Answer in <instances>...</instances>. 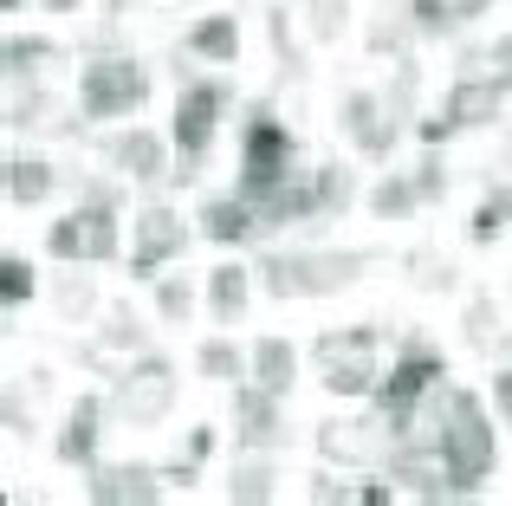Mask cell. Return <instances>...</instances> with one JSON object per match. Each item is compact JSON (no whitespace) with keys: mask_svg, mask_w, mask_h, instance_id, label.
Masks as SVG:
<instances>
[{"mask_svg":"<svg viewBox=\"0 0 512 506\" xmlns=\"http://www.w3.org/2000/svg\"><path fill=\"white\" fill-rule=\"evenodd\" d=\"M376 253L370 247H266L260 260H253V273H260V292L266 299H331V292H350L363 273H370Z\"/></svg>","mask_w":512,"mask_h":506,"instance_id":"cell-1","label":"cell"},{"mask_svg":"<svg viewBox=\"0 0 512 506\" xmlns=\"http://www.w3.org/2000/svg\"><path fill=\"white\" fill-rule=\"evenodd\" d=\"M435 455H441V468H448V481L474 500L480 481L500 468V429H493L487 396L461 390V383L441 390V442H435Z\"/></svg>","mask_w":512,"mask_h":506,"instance_id":"cell-2","label":"cell"},{"mask_svg":"<svg viewBox=\"0 0 512 506\" xmlns=\"http://www.w3.org/2000/svg\"><path fill=\"white\" fill-rule=\"evenodd\" d=\"M305 143H299V130L286 124V117L273 111V104H247V117H240V169H234V189L247 195L253 208L266 202L273 189H286L292 176H305Z\"/></svg>","mask_w":512,"mask_h":506,"instance_id":"cell-3","label":"cell"},{"mask_svg":"<svg viewBox=\"0 0 512 506\" xmlns=\"http://www.w3.org/2000/svg\"><path fill=\"white\" fill-rule=\"evenodd\" d=\"M234 111V78H201L188 72L175 85V111H169V137H175V169L169 189H195L201 169H208V150L221 137V117Z\"/></svg>","mask_w":512,"mask_h":506,"instance_id":"cell-4","label":"cell"},{"mask_svg":"<svg viewBox=\"0 0 512 506\" xmlns=\"http://www.w3.org/2000/svg\"><path fill=\"white\" fill-rule=\"evenodd\" d=\"M156 91V72L137 52H85L78 65V117L104 124V117H137Z\"/></svg>","mask_w":512,"mask_h":506,"instance_id":"cell-5","label":"cell"},{"mask_svg":"<svg viewBox=\"0 0 512 506\" xmlns=\"http://www.w3.org/2000/svg\"><path fill=\"white\" fill-rule=\"evenodd\" d=\"M383 331L376 325H344V331H318L312 338V364L338 403H370L376 383H383V357H376Z\"/></svg>","mask_w":512,"mask_h":506,"instance_id":"cell-6","label":"cell"},{"mask_svg":"<svg viewBox=\"0 0 512 506\" xmlns=\"http://www.w3.org/2000/svg\"><path fill=\"white\" fill-rule=\"evenodd\" d=\"M124 253H130L124 208H111V202H72L46 228V260H59V266H111Z\"/></svg>","mask_w":512,"mask_h":506,"instance_id":"cell-7","label":"cell"},{"mask_svg":"<svg viewBox=\"0 0 512 506\" xmlns=\"http://www.w3.org/2000/svg\"><path fill=\"white\" fill-rule=\"evenodd\" d=\"M175 396H182V377L163 351H137L111 370V416L124 429H163Z\"/></svg>","mask_w":512,"mask_h":506,"instance_id":"cell-8","label":"cell"},{"mask_svg":"<svg viewBox=\"0 0 512 506\" xmlns=\"http://www.w3.org/2000/svg\"><path fill=\"white\" fill-rule=\"evenodd\" d=\"M318 455L331 461V468H389V455H396V422L383 416V409H363V416H331L318 422Z\"/></svg>","mask_w":512,"mask_h":506,"instance_id":"cell-9","label":"cell"},{"mask_svg":"<svg viewBox=\"0 0 512 506\" xmlns=\"http://www.w3.org/2000/svg\"><path fill=\"white\" fill-rule=\"evenodd\" d=\"M441 383H448V357H441L428 338H402V344H396V357L383 364V383H376L370 403H376V409H389V416H402V409L428 403Z\"/></svg>","mask_w":512,"mask_h":506,"instance_id":"cell-10","label":"cell"},{"mask_svg":"<svg viewBox=\"0 0 512 506\" xmlns=\"http://www.w3.org/2000/svg\"><path fill=\"white\" fill-rule=\"evenodd\" d=\"M195 234H201V228H188V221L175 215L169 202H143L137 221H130V253H124L130 279H163V266L182 260Z\"/></svg>","mask_w":512,"mask_h":506,"instance_id":"cell-11","label":"cell"},{"mask_svg":"<svg viewBox=\"0 0 512 506\" xmlns=\"http://www.w3.org/2000/svg\"><path fill=\"white\" fill-rule=\"evenodd\" d=\"M227 422H234V455H240V448H253V455H279V448H292L286 396L266 390V383H253V377L234 383V409H227Z\"/></svg>","mask_w":512,"mask_h":506,"instance_id":"cell-12","label":"cell"},{"mask_svg":"<svg viewBox=\"0 0 512 506\" xmlns=\"http://www.w3.org/2000/svg\"><path fill=\"white\" fill-rule=\"evenodd\" d=\"M98 156L130 182V189H156V182H169V169H175V137L169 130H150V124H124V130H111V137L98 143Z\"/></svg>","mask_w":512,"mask_h":506,"instance_id":"cell-13","label":"cell"},{"mask_svg":"<svg viewBox=\"0 0 512 506\" xmlns=\"http://www.w3.org/2000/svg\"><path fill=\"white\" fill-rule=\"evenodd\" d=\"M338 130H344L350 150L370 156V163H389L396 143H402V124L389 117L383 91H370V85H357V91H344V98H338Z\"/></svg>","mask_w":512,"mask_h":506,"instance_id":"cell-14","label":"cell"},{"mask_svg":"<svg viewBox=\"0 0 512 506\" xmlns=\"http://www.w3.org/2000/svg\"><path fill=\"white\" fill-rule=\"evenodd\" d=\"M104 422H111V396H72V409H65L59 435H52V461L72 474H91L98 468V448H104Z\"/></svg>","mask_w":512,"mask_h":506,"instance_id":"cell-15","label":"cell"},{"mask_svg":"<svg viewBox=\"0 0 512 506\" xmlns=\"http://www.w3.org/2000/svg\"><path fill=\"white\" fill-rule=\"evenodd\" d=\"M163 494H169V481L150 461H98L85 474V500H98V506H156Z\"/></svg>","mask_w":512,"mask_h":506,"instance_id":"cell-16","label":"cell"},{"mask_svg":"<svg viewBox=\"0 0 512 506\" xmlns=\"http://www.w3.org/2000/svg\"><path fill=\"white\" fill-rule=\"evenodd\" d=\"M506 98L512 91L493 72H454L448 98H441V117H448L454 130H493L506 117Z\"/></svg>","mask_w":512,"mask_h":506,"instance_id":"cell-17","label":"cell"},{"mask_svg":"<svg viewBox=\"0 0 512 506\" xmlns=\"http://www.w3.org/2000/svg\"><path fill=\"white\" fill-rule=\"evenodd\" d=\"M7 130L13 137H78V124L65 117V104L52 98L39 78H7Z\"/></svg>","mask_w":512,"mask_h":506,"instance_id":"cell-18","label":"cell"},{"mask_svg":"<svg viewBox=\"0 0 512 506\" xmlns=\"http://www.w3.org/2000/svg\"><path fill=\"white\" fill-rule=\"evenodd\" d=\"M195 228H201V241H214V247H253V241H266L260 208H253L240 189L208 195V202L195 208Z\"/></svg>","mask_w":512,"mask_h":506,"instance_id":"cell-19","label":"cell"},{"mask_svg":"<svg viewBox=\"0 0 512 506\" xmlns=\"http://www.w3.org/2000/svg\"><path fill=\"white\" fill-rule=\"evenodd\" d=\"M0 189H7V208H39V202H52V195L65 189V169L46 163V156L13 150L7 163H0Z\"/></svg>","mask_w":512,"mask_h":506,"instance_id":"cell-20","label":"cell"},{"mask_svg":"<svg viewBox=\"0 0 512 506\" xmlns=\"http://www.w3.org/2000/svg\"><path fill=\"white\" fill-rule=\"evenodd\" d=\"M182 52L201 59V65H240V20L234 13H201V20H188Z\"/></svg>","mask_w":512,"mask_h":506,"instance_id":"cell-21","label":"cell"},{"mask_svg":"<svg viewBox=\"0 0 512 506\" xmlns=\"http://www.w3.org/2000/svg\"><path fill=\"white\" fill-rule=\"evenodd\" d=\"M253 286H260L253 266H240V260L214 266V273H208V312H214V325H240L247 305H253Z\"/></svg>","mask_w":512,"mask_h":506,"instance_id":"cell-22","label":"cell"},{"mask_svg":"<svg viewBox=\"0 0 512 506\" xmlns=\"http://www.w3.org/2000/svg\"><path fill=\"white\" fill-rule=\"evenodd\" d=\"M221 494L234 500V506H266V500H279V461L240 448L234 468H227V487H221Z\"/></svg>","mask_w":512,"mask_h":506,"instance_id":"cell-23","label":"cell"},{"mask_svg":"<svg viewBox=\"0 0 512 506\" xmlns=\"http://www.w3.org/2000/svg\"><path fill=\"white\" fill-rule=\"evenodd\" d=\"M247 351H253V370H247V377L266 383V390H279V396H292V383H299V364H305L299 344H292V338H253Z\"/></svg>","mask_w":512,"mask_h":506,"instance_id":"cell-24","label":"cell"},{"mask_svg":"<svg viewBox=\"0 0 512 506\" xmlns=\"http://www.w3.org/2000/svg\"><path fill=\"white\" fill-rule=\"evenodd\" d=\"M59 59H65V46L46 33H7V46H0V72L7 78H46Z\"/></svg>","mask_w":512,"mask_h":506,"instance_id":"cell-25","label":"cell"},{"mask_svg":"<svg viewBox=\"0 0 512 506\" xmlns=\"http://www.w3.org/2000/svg\"><path fill=\"white\" fill-rule=\"evenodd\" d=\"M461 344L480 357H500L506 351V331H500V299L493 292H474V299L461 305Z\"/></svg>","mask_w":512,"mask_h":506,"instance_id":"cell-26","label":"cell"},{"mask_svg":"<svg viewBox=\"0 0 512 506\" xmlns=\"http://www.w3.org/2000/svg\"><path fill=\"white\" fill-rule=\"evenodd\" d=\"M247 370H253V351H240V344L221 338V331L195 344V377H208V383H240Z\"/></svg>","mask_w":512,"mask_h":506,"instance_id":"cell-27","label":"cell"},{"mask_svg":"<svg viewBox=\"0 0 512 506\" xmlns=\"http://www.w3.org/2000/svg\"><path fill=\"white\" fill-rule=\"evenodd\" d=\"M415 20H409V7H389V13H376L370 26H363V46L376 52V59H409V46H415Z\"/></svg>","mask_w":512,"mask_h":506,"instance_id":"cell-28","label":"cell"},{"mask_svg":"<svg viewBox=\"0 0 512 506\" xmlns=\"http://www.w3.org/2000/svg\"><path fill=\"white\" fill-rule=\"evenodd\" d=\"M415 208H422V189H415L409 169H389V176L370 189V215L376 221H409Z\"/></svg>","mask_w":512,"mask_h":506,"instance_id":"cell-29","label":"cell"},{"mask_svg":"<svg viewBox=\"0 0 512 506\" xmlns=\"http://www.w3.org/2000/svg\"><path fill=\"white\" fill-rule=\"evenodd\" d=\"M506 228H512V182H493V189L480 195L474 221H467V241H474V247H493Z\"/></svg>","mask_w":512,"mask_h":506,"instance_id":"cell-30","label":"cell"},{"mask_svg":"<svg viewBox=\"0 0 512 506\" xmlns=\"http://www.w3.org/2000/svg\"><path fill=\"white\" fill-rule=\"evenodd\" d=\"M312 189H318V215L338 221L350 202H357V169L344 163H312Z\"/></svg>","mask_w":512,"mask_h":506,"instance_id":"cell-31","label":"cell"},{"mask_svg":"<svg viewBox=\"0 0 512 506\" xmlns=\"http://www.w3.org/2000/svg\"><path fill=\"white\" fill-rule=\"evenodd\" d=\"M52 305H59V318H65V325H85V318L98 312V286H91V273H85V266H72V273H59V279H52Z\"/></svg>","mask_w":512,"mask_h":506,"instance_id":"cell-32","label":"cell"},{"mask_svg":"<svg viewBox=\"0 0 512 506\" xmlns=\"http://www.w3.org/2000/svg\"><path fill=\"white\" fill-rule=\"evenodd\" d=\"M150 286H156V318H163V325H188V318H195L201 292H195L188 273H163V279H150Z\"/></svg>","mask_w":512,"mask_h":506,"instance_id":"cell-33","label":"cell"},{"mask_svg":"<svg viewBox=\"0 0 512 506\" xmlns=\"http://www.w3.org/2000/svg\"><path fill=\"white\" fill-rule=\"evenodd\" d=\"M39 299V273L26 253H0V305L7 312H26V305Z\"/></svg>","mask_w":512,"mask_h":506,"instance_id":"cell-34","label":"cell"},{"mask_svg":"<svg viewBox=\"0 0 512 506\" xmlns=\"http://www.w3.org/2000/svg\"><path fill=\"white\" fill-rule=\"evenodd\" d=\"M402 266H409V279H415L422 292H454V286H461L454 260H441L435 247H415V253H402Z\"/></svg>","mask_w":512,"mask_h":506,"instance_id":"cell-35","label":"cell"},{"mask_svg":"<svg viewBox=\"0 0 512 506\" xmlns=\"http://www.w3.org/2000/svg\"><path fill=\"white\" fill-rule=\"evenodd\" d=\"M402 7H409V20H415V33H422V39H448V33H461V20H454L448 0H402Z\"/></svg>","mask_w":512,"mask_h":506,"instance_id":"cell-36","label":"cell"},{"mask_svg":"<svg viewBox=\"0 0 512 506\" xmlns=\"http://www.w3.org/2000/svg\"><path fill=\"white\" fill-rule=\"evenodd\" d=\"M409 176H415V189H422V208H435L441 195H448V156H441L435 143H422V163H415Z\"/></svg>","mask_w":512,"mask_h":506,"instance_id":"cell-37","label":"cell"},{"mask_svg":"<svg viewBox=\"0 0 512 506\" xmlns=\"http://www.w3.org/2000/svg\"><path fill=\"white\" fill-rule=\"evenodd\" d=\"M286 13H292V7H266V33H273V59H279V78H299V72H305V52L292 46V33H286Z\"/></svg>","mask_w":512,"mask_h":506,"instance_id":"cell-38","label":"cell"},{"mask_svg":"<svg viewBox=\"0 0 512 506\" xmlns=\"http://www.w3.org/2000/svg\"><path fill=\"white\" fill-rule=\"evenodd\" d=\"M65 189H72V202H111L124 208V176H85V169H65Z\"/></svg>","mask_w":512,"mask_h":506,"instance_id":"cell-39","label":"cell"},{"mask_svg":"<svg viewBox=\"0 0 512 506\" xmlns=\"http://www.w3.org/2000/svg\"><path fill=\"white\" fill-rule=\"evenodd\" d=\"M344 20H350V0H312V7H305V26H312L318 46L344 39Z\"/></svg>","mask_w":512,"mask_h":506,"instance_id":"cell-40","label":"cell"},{"mask_svg":"<svg viewBox=\"0 0 512 506\" xmlns=\"http://www.w3.org/2000/svg\"><path fill=\"white\" fill-rule=\"evenodd\" d=\"M305 500H318V506H357V481H338V474H312Z\"/></svg>","mask_w":512,"mask_h":506,"instance_id":"cell-41","label":"cell"},{"mask_svg":"<svg viewBox=\"0 0 512 506\" xmlns=\"http://www.w3.org/2000/svg\"><path fill=\"white\" fill-rule=\"evenodd\" d=\"M0 416H7V435H13V442H20V435H33V416H26V403H20V383H7Z\"/></svg>","mask_w":512,"mask_h":506,"instance_id":"cell-42","label":"cell"},{"mask_svg":"<svg viewBox=\"0 0 512 506\" xmlns=\"http://www.w3.org/2000/svg\"><path fill=\"white\" fill-rule=\"evenodd\" d=\"M487 72H493V78H500V85L512 91V33H500V39L487 46Z\"/></svg>","mask_w":512,"mask_h":506,"instance_id":"cell-43","label":"cell"},{"mask_svg":"<svg viewBox=\"0 0 512 506\" xmlns=\"http://www.w3.org/2000/svg\"><path fill=\"white\" fill-rule=\"evenodd\" d=\"M396 494H402V487L389 481V474H383V481H357V506H396Z\"/></svg>","mask_w":512,"mask_h":506,"instance_id":"cell-44","label":"cell"},{"mask_svg":"<svg viewBox=\"0 0 512 506\" xmlns=\"http://www.w3.org/2000/svg\"><path fill=\"white\" fill-rule=\"evenodd\" d=\"M493 409H500V422H512V364H500V377H493Z\"/></svg>","mask_w":512,"mask_h":506,"instance_id":"cell-45","label":"cell"},{"mask_svg":"<svg viewBox=\"0 0 512 506\" xmlns=\"http://www.w3.org/2000/svg\"><path fill=\"white\" fill-rule=\"evenodd\" d=\"M448 7H454V20H461V26H474V20H480V13H487V7H493V0H448Z\"/></svg>","mask_w":512,"mask_h":506,"instance_id":"cell-46","label":"cell"},{"mask_svg":"<svg viewBox=\"0 0 512 506\" xmlns=\"http://www.w3.org/2000/svg\"><path fill=\"white\" fill-rule=\"evenodd\" d=\"M130 7H143V0H104V20H130Z\"/></svg>","mask_w":512,"mask_h":506,"instance_id":"cell-47","label":"cell"},{"mask_svg":"<svg viewBox=\"0 0 512 506\" xmlns=\"http://www.w3.org/2000/svg\"><path fill=\"white\" fill-rule=\"evenodd\" d=\"M39 7H46V13H78L85 0H39Z\"/></svg>","mask_w":512,"mask_h":506,"instance_id":"cell-48","label":"cell"},{"mask_svg":"<svg viewBox=\"0 0 512 506\" xmlns=\"http://www.w3.org/2000/svg\"><path fill=\"white\" fill-rule=\"evenodd\" d=\"M0 7H7V13H26V0H0Z\"/></svg>","mask_w":512,"mask_h":506,"instance_id":"cell-49","label":"cell"},{"mask_svg":"<svg viewBox=\"0 0 512 506\" xmlns=\"http://www.w3.org/2000/svg\"><path fill=\"white\" fill-rule=\"evenodd\" d=\"M292 7H312V0H292Z\"/></svg>","mask_w":512,"mask_h":506,"instance_id":"cell-50","label":"cell"}]
</instances>
